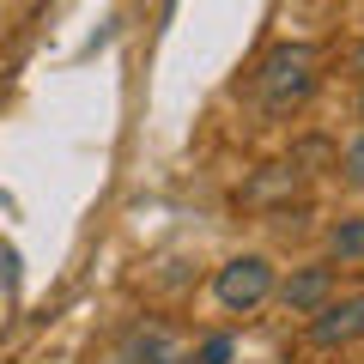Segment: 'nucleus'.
<instances>
[{"mask_svg":"<svg viewBox=\"0 0 364 364\" xmlns=\"http://www.w3.org/2000/svg\"><path fill=\"white\" fill-rule=\"evenodd\" d=\"M273 291H279V267H273L261 249L231 255L219 273H213V304H219L225 316H255V310H267Z\"/></svg>","mask_w":364,"mask_h":364,"instance_id":"nucleus-2","label":"nucleus"},{"mask_svg":"<svg viewBox=\"0 0 364 364\" xmlns=\"http://www.w3.org/2000/svg\"><path fill=\"white\" fill-rule=\"evenodd\" d=\"M340 67H346V73H352V79H364V37H358V43H352V49H346V55H340Z\"/></svg>","mask_w":364,"mask_h":364,"instance_id":"nucleus-10","label":"nucleus"},{"mask_svg":"<svg viewBox=\"0 0 364 364\" xmlns=\"http://www.w3.org/2000/svg\"><path fill=\"white\" fill-rule=\"evenodd\" d=\"M164 13H176V0H164Z\"/></svg>","mask_w":364,"mask_h":364,"instance_id":"nucleus-12","label":"nucleus"},{"mask_svg":"<svg viewBox=\"0 0 364 364\" xmlns=\"http://www.w3.org/2000/svg\"><path fill=\"white\" fill-rule=\"evenodd\" d=\"M334 291H340V267H334V261H304V267H291L286 279H279L273 304H279L286 316H304V322H310Z\"/></svg>","mask_w":364,"mask_h":364,"instance_id":"nucleus-3","label":"nucleus"},{"mask_svg":"<svg viewBox=\"0 0 364 364\" xmlns=\"http://www.w3.org/2000/svg\"><path fill=\"white\" fill-rule=\"evenodd\" d=\"M316 85H322V55H316L310 43H279V49H267L261 67H255V104H261L267 122L298 116L316 97Z\"/></svg>","mask_w":364,"mask_h":364,"instance_id":"nucleus-1","label":"nucleus"},{"mask_svg":"<svg viewBox=\"0 0 364 364\" xmlns=\"http://www.w3.org/2000/svg\"><path fill=\"white\" fill-rule=\"evenodd\" d=\"M340 170H346V182H352V188L364 195V128L346 140V152H340Z\"/></svg>","mask_w":364,"mask_h":364,"instance_id":"nucleus-8","label":"nucleus"},{"mask_svg":"<svg viewBox=\"0 0 364 364\" xmlns=\"http://www.w3.org/2000/svg\"><path fill=\"white\" fill-rule=\"evenodd\" d=\"M328 261H340V267H364V219L328 225Z\"/></svg>","mask_w":364,"mask_h":364,"instance_id":"nucleus-6","label":"nucleus"},{"mask_svg":"<svg viewBox=\"0 0 364 364\" xmlns=\"http://www.w3.org/2000/svg\"><path fill=\"white\" fill-rule=\"evenodd\" d=\"M358 340H364V291H352V298L334 291V298L310 316V346L340 352V346H358Z\"/></svg>","mask_w":364,"mask_h":364,"instance_id":"nucleus-4","label":"nucleus"},{"mask_svg":"<svg viewBox=\"0 0 364 364\" xmlns=\"http://www.w3.org/2000/svg\"><path fill=\"white\" fill-rule=\"evenodd\" d=\"M352 116H358V128H364V91H358V104H352Z\"/></svg>","mask_w":364,"mask_h":364,"instance_id":"nucleus-11","label":"nucleus"},{"mask_svg":"<svg viewBox=\"0 0 364 364\" xmlns=\"http://www.w3.org/2000/svg\"><path fill=\"white\" fill-rule=\"evenodd\" d=\"M122 364H182V358L170 352V340H164V334H140L128 352H122Z\"/></svg>","mask_w":364,"mask_h":364,"instance_id":"nucleus-7","label":"nucleus"},{"mask_svg":"<svg viewBox=\"0 0 364 364\" xmlns=\"http://www.w3.org/2000/svg\"><path fill=\"white\" fill-rule=\"evenodd\" d=\"M291 195H304V164H298V158H286V164H261L255 176L237 188V200H243L249 213H279Z\"/></svg>","mask_w":364,"mask_h":364,"instance_id":"nucleus-5","label":"nucleus"},{"mask_svg":"<svg viewBox=\"0 0 364 364\" xmlns=\"http://www.w3.org/2000/svg\"><path fill=\"white\" fill-rule=\"evenodd\" d=\"M231 352H237V340H231V334H213L207 346L195 352V364H231Z\"/></svg>","mask_w":364,"mask_h":364,"instance_id":"nucleus-9","label":"nucleus"}]
</instances>
